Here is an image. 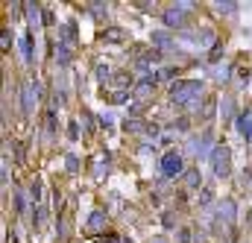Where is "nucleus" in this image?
<instances>
[{"instance_id": "f257e3e1", "label": "nucleus", "mask_w": 252, "mask_h": 243, "mask_svg": "<svg viewBox=\"0 0 252 243\" xmlns=\"http://www.w3.org/2000/svg\"><path fill=\"white\" fill-rule=\"evenodd\" d=\"M202 91H205V85L199 79H179L170 85V100L176 106H190V103L202 100Z\"/></svg>"}, {"instance_id": "f03ea898", "label": "nucleus", "mask_w": 252, "mask_h": 243, "mask_svg": "<svg viewBox=\"0 0 252 243\" xmlns=\"http://www.w3.org/2000/svg\"><path fill=\"white\" fill-rule=\"evenodd\" d=\"M208 161H211V170H214L217 179H226V176L232 173V150H229L226 144H214Z\"/></svg>"}, {"instance_id": "7ed1b4c3", "label": "nucleus", "mask_w": 252, "mask_h": 243, "mask_svg": "<svg viewBox=\"0 0 252 243\" xmlns=\"http://www.w3.org/2000/svg\"><path fill=\"white\" fill-rule=\"evenodd\" d=\"M158 167H161V176H164V179L185 176V155H182L179 150H170V152H164V155H161Z\"/></svg>"}, {"instance_id": "20e7f679", "label": "nucleus", "mask_w": 252, "mask_h": 243, "mask_svg": "<svg viewBox=\"0 0 252 243\" xmlns=\"http://www.w3.org/2000/svg\"><path fill=\"white\" fill-rule=\"evenodd\" d=\"M211 150H214V144H211V135H199V138H193L188 144V152L193 158H205V155H211Z\"/></svg>"}, {"instance_id": "39448f33", "label": "nucleus", "mask_w": 252, "mask_h": 243, "mask_svg": "<svg viewBox=\"0 0 252 243\" xmlns=\"http://www.w3.org/2000/svg\"><path fill=\"white\" fill-rule=\"evenodd\" d=\"M38 97V85H27L24 91H21V112L24 115H30L32 112V100Z\"/></svg>"}, {"instance_id": "423d86ee", "label": "nucleus", "mask_w": 252, "mask_h": 243, "mask_svg": "<svg viewBox=\"0 0 252 243\" xmlns=\"http://www.w3.org/2000/svg\"><path fill=\"white\" fill-rule=\"evenodd\" d=\"M103 229H106V208H97V211L88 217L85 232H103Z\"/></svg>"}, {"instance_id": "0eeeda50", "label": "nucleus", "mask_w": 252, "mask_h": 243, "mask_svg": "<svg viewBox=\"0 0 252 243\" xmlns=\"http://www.w3.org/2000/svg\"><path fill=\"white\" fill-rule=\"evenodd\" d=\"M238 132H241V138L244 141H252V115H238Z\"/></svg>"}, {"instance_id": "6e6552de", "label": "nucleus", "mask_w": 252, "mask_h": 243, "mask_svg": "<svg viewBox=\"0 0 252 243\" xmlns=\"http://www.w3.org/2000/svg\"><path fill=\"white\" fill-rule=\"evenodd\" d=\"M161 21H164V24H167L170 30H173V27H182V24H185V18H182V12H179L176 6H173V9H167V12L161 15Z\"/></svg>"}, {"instance_id": "1a4fd4ad", "label": "nucleus", "mask_w": 252, "mask_h": 243, "mask_svg": "<svg viewBox=\"0 0 252 243\" xmlns=\"http://www.w3.org/2000/svg\"><path fill=\"white\" fill-rule=\"evenodd\" d=\"M21 56H24L27 64L32 61V32H24L21 35Z\"/></svg>"}, {"instance_id": "9d476101", "label": "nucleus", "mask_w": 252, "mask_h": 243, "mask_svg": "<svg viewBox=\"0 0 252 243\" xmlns=\"http://www.w3.org/2000/svg\"><path fill=\"white\" fill-rule=\"evenodd\" d=\"M156 79H158L156 73H153V76H147V79H141V82H138V91H135V94H138V97H150V91H153Z\"/></svg>"}, {"instance_id": "9b49d317", "label": "nucleus", "mask_w": 252, "mask_h": 243, "mask_svg": "<svg viewBox=\"0 0 252 243\" xmlns=\"http://www.w3.org/2000/svg\"><path fill=\"white\" fill-rule=\"evenodd\" d=\"M182 179H185V184H188V187H199V184H202V179H199V170H185V176H182Z\"/></svg>"}, {"instance_id": "f8f14e48", "label": "nucleus", "mask_w": 252, "mask_h": 243, "mask_svg": "<svg viewBox=\"0 0 252 243\" xmlns=\"http://www.w3.org/2000/svg\"><path fill=\"white\" fill-rule=\"evenodd\" d=\"M153 44H156V47H161V50H164V47H170V32H153Z\"/></svg>"}, {"instance_id": "ddd939ff", "label": "nucleus", "mask_w": 252, "mask_h": 243, "mask_svg": "<svg viewBox=\"0 0 252 243\" xmlns=\"http://www.w3.org/2000/svg\"><path fill=\"white\" fill-rule=\"evenodd\" d=\"M103 38L106 41H126V32L124 30H109V32H103Z\"/></svg>"}, {"instance_id": "4468645a", "label": "nucleus", "mask_w": 252, "mask_h": 243, "mask_svg": "<svg viewBox=\"0 0 252 243\" xmlns=\"http://www.w3.org/2000/svg\"><path fill=\"white\" fill-rule=\"evenodd\" d=\"M126 132H144V123L141 121H126Z\"/></svg>"}, {"instance_id": "2eb2a0df", "label": "nucleus", "mask_w": 252, "mask_h": 243, "mask_svg": "<svg viewBox=\"0 0 252 243\" xmlns=\"http://www.w3.org/2000/svg\"><path fill=\"white\" fill-rule=\"evenodd\" d=\"M67 135H70L73 141L79 138V123H76V121H70V123H67Z\"/></svg>"}, {"instance_id": "dca6fc26", "label": "nucleus", "mask_w": 252, "mask_h": 243, "mask_svg": "<svg viewBox=\"0 0 252 243\" xmlns=\"http://www.w3.org/2000/svg\"><path fill=\"white\" fill-rule=\"evenodd\" d=\"M0 38H3V44H0V47H3V50H9V47H12V32H9V30H3V35H0Z\"/></svg>"}, {"instance_id": "f3484780", "label": "nucleus", "mask_w": 252, "mask_h": 243, "mask_svg": "<svg viewBox=\"0 0 252 243\" xmlns=\"http://www.w3.org/2000/svg\"><path fill=\"white\" fill-rule=\"evenodd\" d=\"M30 196H32V199L38 202V196H41V187H38V182H35V184H30Z\"/></svg>"}, {"instance_id": "a211bd4d", "label": "nucleus", "mask_w": 252, "mask_h": 243, "mask_svg": "<svg viewBox=\"0 0 252 243\" xmlns=\"http://www.w3.org/2000/svg\"><path fill=\"white\" fill-rule=\"evenodd\" d=\"M214 9H217V12H232V9H235V6H232V3H217V6H214Z\"/></svg>"}, {"instance_id": "6ab92c4d", "label": "nucleus", "mask_w": 252, "mask_h": 243, "mask_svg": "<svg viewBox=\"0 0 252 243\" xmlns=\"http://www.w3.org/2000/svg\"><path fill=\"white\" fill-rule=\"evenodd\" d=\"M97 76H100V79H109V67H106V64H100V70H97Z\"/></svg>"}, {"instance_id": "aec40b11", "label": "nucleus", "mask_w": 252, "mask_h": 243, "mask_svg": "<svg viewBox=\"0 0 252 243\" xmlns=\"http://www.w3.org/2000/svg\"><path fill=\"white\" fill-rule=\"evenodd\" d=\"M67 170H70V173L76 170V158H73V155H67Z\"/></svg>"}, {"instance_id": "412c9836", "label": "nucleus", "mask_w": 252, "mask_h": 243, "mask_svg": "<svg viewBox=\"0 0 252 243\" xmlns=\"http://www.w3.org/2000/svg\"><path fill=\"white\" fill-rule=\"evenodd\" d=\"M153 243H167V241H164V238H156V241H153Z\"/></svg>"}]
</instances>
